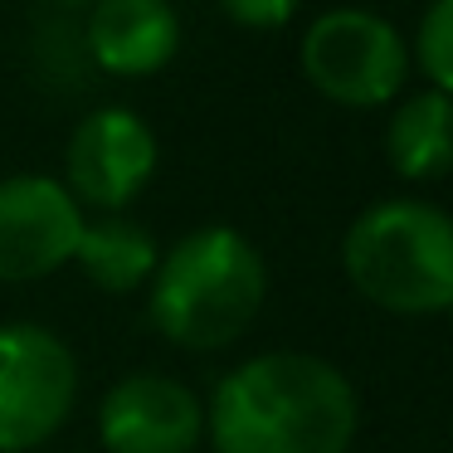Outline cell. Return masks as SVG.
<instances>
[{
  "instance_id": "obj_1",
  "label": "cell",
  "mask_w": 453,
  "mask_h": 453,
  "mask_svg": "<svg viewBox=\"0 0 453 453\" xmlns=\"http://www.w3.org/2000/svg\"><path fill=\"white\" fill-rule=\"evenodd\" d=\"M361 400L342 365L312 351H258L219 375L205 404L215 453H346Z\"/></svg>"
},
{
  "instance_id": "obj_2",
  "label": "cell",
  "mask_w": 453,
  "mask_h": 453,
  "mask_svg": "<svg viewBox=\"0 0 453 453\" xmlns=\"http://www.w3.org/2000/svg\"><path fill=\"white\" fill-rule=\"evenodd\" d=\"M268 297L258 244L234 225H200L161 249L147 283V317L171 346L219 351L254 326Z\"/></svg>"
},
{
  "instance_id": "obj_3",
  "label": "cell",
  "mask_w": 453,
  "mask_h": 453,
  "mask_svg": "<svg viewBox=\"0 0 453 453\" xmlns=\"http://www.w3.org/2000/svg\"><path fill=\"white\" fill-rule=\"evenodd\" d=\"M342 273L365 303L400 317L453 307V215L419 196L365 205L346 225Z\"/></svg>"
},
{
  "instance_id": "obj_4",
  "label": "cell",
  "mask_w": 453,
  "mask_h": 453,
  "mask_svg": "<svg viewBox=\"0 0 453 453\" xmlns=\"http://www.w3.org/2000/svg\"><path fill=\"white\" fill-rule=\"evenodd\" d=\"M303 79L342 108H385L410 79V44L390 15L371 5H332L297 40Z\"/></svg>"
},
{
  "instance_id": "obj_5",
  "label": "cell",
  "mask_w": 453,
  "mask_h": 453,
  "mask_svg": "<svg viewBox=\"0 0 453 453\" xmlns=\"http://www.w3.org/2000/svg\"><path fill=\"white\" fill-rule=\"evenodd\" d=\"M79 400L69 342L40 322H0V453H30L64 429Z\"/></svg>"
},
{
  "instance_id": "obj_6",
  "label": "cell",
  "mask_w": 453,
  "mask_h": 453,
  "mask_svg": "<svg viewBox=\"0 0 453 453\" xmlns=\"http://www.w3.org/2000/svg\"><path fill=\"white\" fill-rule=\"evenodd\" d=\"M157 166H161V142L151 132V122L132 108L108 103V108H93L73 127L69 151H64V171H69L64 186L79 205L122 215L151 186Z\"/></svg>"
},
{
  "instance_id": "obj_7",
  "label": "cell",
  "mask_w": 453,
  "mask_h": 453,
  "mask_svg": "<svg viewBox=\"0 0 453 453\" xmlns=\"http://www.w3.org/2000/svg\"><path fill=\"white\" fill-rule=\"evenodd\" d=\"M83 205L44 171L0 176V283H35L73 264L83 239Z\"/></svg>"
},
{
  "instance_id": "obj_8",
  "label": "cell",
  "mask_w": 453,
  "mask_h": 453,
  "mask_svg": "<svg viewBox=\"0 0 453 453\" xmlns=\"http://www.w3.org/2000/svg\"><path fill=\"white\" fill-rule=\"evenodd\" d=\"M205 400L171 375H122L98 400V443L108 453H196Z\"/></svg>"
},
{
  "instance_id": "obj_9",
  "label": "cell",
  "mask_w": 453,
  "mask_h": 453,
  "mask_svg": "<svg viewBox=\"0 0 453 453\" xmlns=\"http://www.w3.org/2000/svg\"><path fill=\"white\" fill-rule=\"evenodd\" d=\"M180 50V15L171 0H93L88 54L112 79H151Z\"/></svg>"
},
{
  "instance_id": "obj_10",
  "label": "cell",
  "mask_w": 453,
  "mask_h": 453,
  "mask_svg": "<svg viewBox=\"0 0 453 453\" xmlns=\"http://www.w3.org/2000/svg\"><path fill=\"white\" fill-rule=\"evenodd\" d=\"M385 161L404 180H443L453 171V98L419 88L395 98L385 122Z\"/></svg>"
},
{
  "instance_id": "obj_11",
  "label": "cell",
  "mask_w": 453,
  "mask_h": 453,
  "mask_svg": "<svg viewBox=\"0 0 453 453\" xmlns=\"http://www.w3.org/2000/svg\"><path fill=\"white\" fill-rule=\"evenodd\" d=\"M73 264L88 273L93 288L103 293H137V288L151 283L161 264V244L151 229H142L137 219L127 215H98L83 225L79 239V254Z\"/></svg>"
},
{
  "instance_id": "obj_12",
  "label": "cell",
  "mask_w": 453,
  "mask_h": 453,
  "mask_svg": "<svg viewBox=\"0 0 453 453\" xmlns=\"http://www.w3.org/2000/svg\"><path fill=\"white\" fill-rule=\"evenodd\" d=\"M414 64L424 69L429 88L453 98V0H429L414 25V44H410Z\"/></svg>"
},
{
  "instance_id": "obj_13",
  "label": "cell",
  "mask_w": 453,
  "mask_h": 453,
  "mask_svg": "<svg viewBox=\"0 0 453 453\" xmlns=\"http://www.w3.org/2000/svg\"><path fill=\"white\" fill-rule=\"evenodd\" d=\"M303 0H219V11L244 30H283Z\"/></svg>"
},
{
  "instance_id": "obj_14",
  "label": "cell",
  "mask_w": 453,
  "mask_h": 453,
  "mask_svg": "<svg viewBox=\"0 0 453 453\" xmlns=\"http://www.w3.org/2000/svg\"><path fill=\"white\" fill-rule=\"evenodd\" d=\"M79 5H93V0H79Z\"/></svg>"
},
{
  "instance_id": "obj_15",
  "label": "cell",
  "mask_w": 453,
  "mask_h": 453,
  "mask_svg": "<svg viewBox=\"0 0 453 453\" xmlns=\"http://www.w3.org/2000/svg\"><path fill=\"white\" fill-rule=\"evenodd\" d=\"M449 317H453V307H449Z\"/></svg>"
}]
</instances>
